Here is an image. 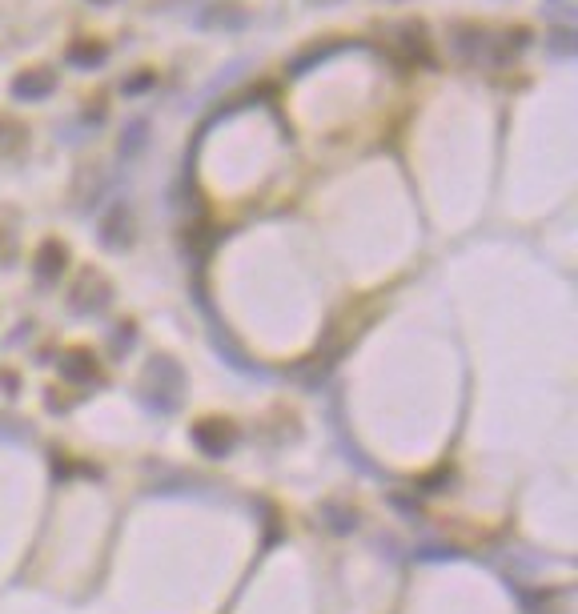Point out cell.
Wrapping results in <instances>:
<instances>
[{
  "instance_id": "obj_2",
  "label": "cell",
  "mask_w": 578,
  "mask_h": 614,
  "mask_svg": "<svg viewBox=\"0 0 578 614\" xmlns=\"http://www.w3.org/2000/svg\"><path fill=\"white\" fill-rule=\"evenodd\" d=\"M193 438H197V446H201L205 454L221 458L233 446L237 430H233V422H226V418H205V422H197L193 426Z\"/></svg>"
},
{
  "instance_id": "obj_5",
  "label": "cell",
  "mask_w": 578,
  "mask_h": 614,
  "mask_svg": "<svg viewBox=\"0 0 578 614\" xmlns=\"http://www.w3.org/2000/svg\"><path fill=\"white\" fill-rule=\"evenodd\" d=\"M101 237L109 241L113 249H125L129 241H133V218H129V209H109L105 218H101Z\"/></svg>"
},
{
  "instance_id": "obj_9",
  "label": "cell",
  "mask_w": 578,
  "mask_h": 614,
  "mask_svg": "<svg viewBox=\"0 0 578 614\" xmlns=\"http://www.w3.org/2000/svg\"><path fill=\"white\" fill-rule=\"evenodd\" d=\"M145 141V120H137L133 133H125V153H137V145Z\"/></svg>"
},
{
  "instance_id": "obj_6",
  "label": "cell",
  "mask_w": 578,
  "mask_h": 614,
  "mask_svg": "<svg viewBox=\"0 0 578 614\" xmlns=\"http://www.w3.org/2000/svg\"><path fill=\"white\" fill-rule=\"evenodd\" d=\"M60 374H65L68 382H93L101 369H97V358H93L89 350H68L65 361H60Z\"/></svg>"
},
{
  "instance_id": "obj_3",
  "label": "cell",
  "mask_w": 578,
  "mask_h": 614,
  "mask_svg": "<svg viewBox=\"0 0 578 614\" xmlns=\"http://www.w3.org/2000/svg\"><path fill=\"white\" fill-rule=\"evenodd\" d=\"M68 270V249L60 245V241H45V245L32 254V273L40 278V285H53L65 278Z\"/></svg>"
},
{
  "instance_id": "obj_11",
  "label": "cell",
  "mask_w": 578,
  "mask_h": 614,
  "mask_svg": "<svg viewBox=\"0 0 578 614\" xmlns=\"http://www.w3.org/2000/svg\"><path fill=\"white\" fill-rule=\"evenodd\" d=\"M97 4H109V0H97Z\"/></svg>"
},
{
  "instance_id": "obj_8",
  "label": "cell",
  "mask_w": 578,
  "mask_h": 614,
  "mask_svg": "<svg viewBox=\"0 0 578 614\" xmlns=\"http://www.w3.org/2000/svg\"><path fill=\"white\" fill-rule=\"evenodd\" d=\"M105 60V49L101 45H76L73 53H68V65H76V68H93V65H101Z\"/></svg>"
},
{
  "instance_id": "obj_10",
  "label": "cell",
  "mask_w": 578,
  "mask_h": 614,
  "mask_svg": "<svg viewBox=\"0 0 578 614\" xmlns=\"http://www.w3.org/2000/svg\"><path fill=\"white\" fill-rule=\"evenodd\" d=\"M149 89V73H141V76H133V81H125V93H145Z\"/></svg>"
},
{
  "instance_id": "obj_1",
  "label": "cell",
  "mask_w": 578,
  "mask_h": 614,
  "mask_svg": "<svg viewBox=\"0 0 578 614\" xmlns=\"http://www.w3.org/2000/svg\"><path fill=\"white\" fill-rule=\"evenodd\" d=\"M68 301H73L76 314H97V309H105L113 301V289H109V281L101 273H81L73 281V289H68Z\"/></svg>"
},
{
  "instance_id": "obj_4",
  "label": "cell",
  "mask_w": 578,
  "mask_h": 614,
  "mask_svg": "<svg viewBox=\"0 0 578 614\" xmlns=\"http://www.w3.org/2000/svg\"><path fill=\"white\" fill-rule=\"evenodd\" d=\"M53 89H57L53 68H29V73H21L13 81V93L21 101H45V97H53Z\"/></svg>"
},
{
  "instance_id": "obj_7",
  "label": "cell",
  "mask_w": 578,
  "mask_h": 614,
  "mask_svg": "<svg viewBox=\"0 0 578 614\" xmlns=\"http://www.w3.org/2000/svg\"><path fill=\"white\" fill-rule=\"evenodd\" d=\"M29 141V129L21 125L16 117H0V157H16Z\"/></svg>"
}]
</instances>
